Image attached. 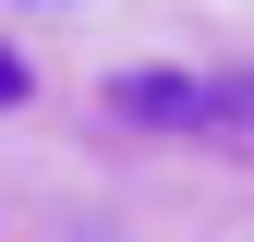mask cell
I'll use <instances>...</instances> for the list:
<instances>
[{
	"label": "cell",
	"instance_id": "6da1fadb",
	"mask_svg": "<svg viewBox=\"0 0 254 242\" xmlns=\"http://www.w3.org/2000/svg\"><path fill=\"white\" fill-rule=\"evenodd\" d=\"M109 109H133V121H194V109H206V85H182V73H121V85H109Z\"/></svg>",
	"mask_w": 254,
	"mask_h": 242
},
{
	"label": "cell",
	"instance_id": "7a4b0ae2",
	"mask_svg": "<svg viewBox=\"0 0 254 242\" xmlns=\"http://www.w3.org/2000/svg\"><path fill=\"white\" fill-rule=\"evenodd\" d=\"M24 85H37V73H24V60L0 49V109H24Z\"/></svg>",
	"mask_w": 254,
	"mask_h": 242
}]
</instances>
